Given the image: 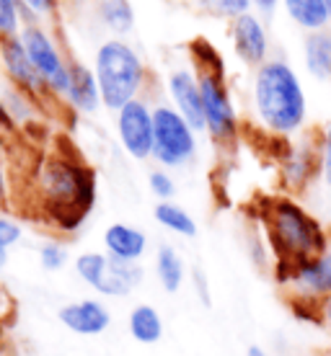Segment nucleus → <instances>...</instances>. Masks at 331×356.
Returning <instances> with one entry per match:
<instances>
[{
  "mask_svg": "<svg viewBox=\"0 0 331 356\" xmlns=\"http://www.w3.org/2000/svg\"><path fill=\"white\" fill-rule=\"evenodd\" d=\"M261 222L267 232L269 250L275 253V261L285 264H300V261L316 259L331 245V235L326 232L314 214L298 202L279 196L269 199L261 209Z\"/></svg>",
  "mask_w": 331,
  "mask_h": 356,
  "instance_id": "nucleus-1",
  "label": "nucleus"
},
{
  "mask_svg": "<svg viewBox=\"0 0 331 356\" xmlns=\"http://www.w3.org/2000/svg\"><path fill=\"white\" fill-rule=\"evenodd\" d=\"M254 106L269 132L287 137L303 129L308 101L298 72L285 60H267L254 78Z\"/></svg>",
  "mask_w": 331,
  "mask_h": 356,
  "instance_id": "nucleus-2",
  "label": "nucleus"
},
{
  "mask_svg": "<svg viewBox=\"0 0 331 356\" xmlns=\"http://www.w3.org/2000/svg\"><path fill=\"white\" fill-rule=\"evenodd\" d=\"M45 207L54 222L65 230H75L86 220L93 204V176L91 170L68 161H49L39 173Z\"/></svg>",
  "mask_w": 331,
  "mask_h": 356,
  "instance_id": "nucleus-3",
  "label": "nucleus"
},
{
  "mask_svg": "<svg viewBox=\"0 0 331 356\" xmlns=\"http://www.w3.org/2000/svg\"><path fill=\"white\" fill-rule=\"evenodd\" d=\"M96 81H99L104 104L122 111L127 104H132V96L140 88L143 65L127 44L107 42L96 54Z\"/></svg>",
  "mask_w": 331,
  "mask_h": 356,
  "instance_id": "nucleus-4",
  "label": "nucleus"
},
{
  "mask_svg": "<svg viewBox=\"0 0 331 356\" xmlns=\"http://www.w3.org/2000/svg\"><path fill=\"white\" fill-rule=\"evenodd\" d=\"M75 268H78V276L86 284L109 294V297L127 294L143 279V268L140 266L104 256V253H83L81 259L75 261Z\"/></svg>",
  "mask_w": 331,
  "mask_h": 356,
  "instance_id": "nucleus-5",
  "label": "nucleus"
},
{
  "mask_svg": "<svg viewBox=\"0 0 331 356\" xmlns=\"http://www.w3.org/2000/svg\"><path fill=\"white\" fill-rule=\"evenodd\" d=\"M153 132H155V145L153 155L158 163L166 165H181L194 155V129L187 124V119L174 111V108H155L153 114Z\"/></svg>",
  "mask_w": 331,
  "mask_h": 356,
  "instance_id": "nucleus-6",
  "label": "nucleus"
},
{
  "mask_svg": "<svg viewBox=\"0 0 331 356\" xmlns=\"http://www.w3.org/2000/svg\"><path fill=\"white\" fill-rule=\"evenodd\" d=\"M199 90H202V104H205V122L207 129L215 140H231L236 134V111H233L231 96L225 88L223 78L202 72L199 78Z\"/></svg>",
  "mask_w": 331,
  "mask_h": 356,
  "instance_id": "nucleus-7",
  "label": "nucleus"
},
{
  "mask_svg": "<svg viewBox=\"0 0 331 356\" xmlns=\"http://www.w3.org/2000/svg\"><path fill=\"white\" fill-rule=\"evenodd\" d=\"M21 42L26 47L29 60L34 63L39 75L47 81V86L54 88L57 93H68V88H70V67L63 65L60 54L54 52L52 42L39 29H26L24 36H21Z\"/></svg>",
  "mask_w": 331,
  "mask_h": 356,
  "instance_id": "nucleus-8",
  "label": "nucleus"
},
{
  "mask_svg": "<svg viewBox=\"0 0 331 356\" xmlns=\"http://www.w3.org/2000/svg\"><path fill=\"white\" fill-rule=\"evenodd\" d=\"M321 176V132L316 140L293 145L282 158V178L290 191H303Z\"/></svg>",
  "mask_w": 331,
  "mask_h": 356,
  "instance_id": "nucleus-9",
  "label": "nucleus"
},
{
  "mask_svg": "<svg viewBox=\"0 0 331 356\" xmlns=\"http://www.w3.org/2000/svg\"><path fill=\"white\" fill-rule=\"evenodd\" d=\"M119 137L125 150L137 161H145L148 155H153L155 132H153V114L145 108V104L132 101L119 111Z\"/></svg>",
  "mask_w": 331,
  "mask_h": 356,
  "instance_id": "nucleus-10",
  "label": "nucleus"
},
{
  "mask_svg": "<svg viewBox=\"0 0 331 356\" xmlns=\"http://www.w3.org/2000/svg\"><path fill=\"white\" fill-rule=\"evenodd\" d=\"M285 289L287 294L311 297L318 302L331 297V245L323 250L321 256L295 264Z\"/></svg>",
  "mask_w": 331,
  "mask_h": 356,
  "instance_id": "nucleus-11",
  "label": "nucleus"
},
{
  "mask_svg": "<svg viewBox=\"0 0 331 356\" xmlns=\"http://www.w3.org/2000/svg\"><path fill=\"white\" fill-rule=\"evenodd\" d=\"M171 96L179 106V114L187 119V124L199 132L207 129L205 122V104H202V90H199V81H194V75L187 70H179L171 75Z\"/></svg>",
  "mask_w": 331,
  "mask_h": 356,
  "instance_id": "nucleus-12",
  "label": "nucleus"
},
{
  "mask_svg": "<svg viewBox=\"0 0 331 356\" xmlns=\"http://www.w3.org/2000/svg\"><path fill=\"white\" fill-rule=\"evenodd\" d=\"M233 44H236V52L246 65H259L261 67L267 63V31L259 24V18H254L251 13L236 18V24H233Z\"/></svg>",
  "mask_w": 331,
  "mask_h": 356,
  "instance_id": "nucleus-13",
  "label": "nucleus"
},
{
  "mask_svg": "<svg viewBox=\"0 0 331 356\" xmlns=\"http://www.w3.org/2000/svg\"><path fill=\"white\" fill-rule=\"evenodd\" d=\"M60 321L65 328H70L78 336H99L109 328V310L96 300H83V302L65 305L60 310Z\"/></svg>",
  "mask_w": 331,
  "mask_h": 356,
  "instance_id": "nucleus-14",
  "label": "nucleus"
},
{
  "mask_svg": "<svg viewBox=\"0 0 331 356\" xmlns=\"http://www.w3.org/2000/svg\"><path fill=\"white\" fill-rule=\"evenodd\" d=\"M3 63H6L8 75L21 88L31 90V93H39V90L45 88L47 81L39 75L34 63L29 60L26 47H24L21 39H6V44H3Z\"/></svg>",
  "mask_w": 331,
  "mask_h": 356,
  "instance_id": "nucleus-15",
  "label": "nucleus"
},
{
  "mask_svg": "<svg viewBox=\"0 0 331 356\" xmlns=\"http://www.w3.org/2000/svg\"><path fill=\"white\" fill-rule=\"evenodd\" d=\"M104 243H107V250L111 259L127 261V264H134L145 253V245H148V238H145L140 230L134 227H127V225H111L104 235Z\"/></svg>",
  "mask_w": 331,
  "mask_h": 356,
  "instance_id": "nucleus-16",
  "label": "nucleus"
},
{
  "mask_svg": "<svg viewBox=\"0 0 331 356\" xmlns=\"http://www.w3.org/2000/svg\"><path fill=\"white\" fill-rule=\"evenodd\" d=\"M305 70L316 81H331V31H311L303 42Z\"/></svg>",
  "mask_w": 331,
  "mask_h": 356,
  "instance_id": "nucleus-17",
  "label": "nucleus"
},
{
  "mask_svg": "<svg viewBox=\"0 0 331 356\" xmlns=\"http://www.w3.org/2000/svg\"><path fill=\"white\" fill-rule=\"evenodd\" d=\"M99 81L96 75L83 67V65H70V88H68V98H70L81 111H93L99 106Z\"/></svg>",
  "mask_w": 331,
  "mask_h": 356,
  "instance_id": "nucleus-18",
  "label": "nucleus"
},
{
  "mask_svg": "<svg viewBox=\"0 0 331 356\" xmlns=\"http://www.w3.org/2000/svg\"><path fill=\"white\" fill-rule=\"evenodd\" d=\"M285 8L298 26L308 31H323L331 21L326 0H285Z\"/></svg>",
  "mask_w": 331,
  "mask_h": 356,
  "instance_id": "nucleus-19",
  "label": "nucleus"
},
{
  "mask_svg": "<svg viewBox=\"0 0 331 356\" xmlns=\"http://www.w3.org/2000/svg\"><path fill=\"white\" fill-rule=\"evenodd\" d=\"M130 333L140 343H155L163 336V321L153 305H137L130 312Z\"/></svg>",
  "mask_w": 331,
  "mask_h": 356,
  "instance_id": "nucleus-20",
  "label": "nucleus"
},
{
  "mask_svg": "<svg viewBox=\"0 0 331 356\" xmlns=\"http://www.w3.org/2000/svg\"><path fill=\"white\" fill-rule=\"evenodd\" d=\"M155 271H158V282L163 284L166 292H179L181 284H184V276H187V268H184V261L171 245H161L158 248V256H155Z\"/></svg>",
  "mask_w": 331,
  "mask_h": 356,
  "instance_id": "nucleus-21",
  "label": "nucleus"
},
{
  "mask_svg": "<svg viewBox=\"0 0 331 356\" xmlns=\"http://www.w3.org/2000/svg\"><path fill=\"white\" fill-rule=\"evenodd\" d=\"M155 220L166 227V230L176 232V235H184V238H194L197 235V222L187 214V209L171 204V202H163V204L155 207Z\"/></svg>",
  "mask_w": 331,
  "mask_h": 356,
  "instance_id": "nucleus-22",
  "label": "nucleus"
},
{
  "mask_svg": "<svg viewBox=\"0 0 331 356\" xmlns=\"http://www.w3.org/2000/svg\"><path fill=\"white\" fill-rule=\"evenodd\" d=\"M101 16L107 26L114 31H130L132 29V8L127 0H101Z\"/></svg>",
  "mask_w": 331,
  "mask_h": 356,
  "instance_id": "nucleus-23",
  "label": "nucleus"
},
{
  "mask_svg": "<svg viewBox=\"0 0 331 356\" xmlns=\"http://www.w3.org/2000/svg\"><path fill=\"white\" fill-rule=\"evenodd\" d=\"M192 52H194V57L199 60V65L205 67V72L223 78V75H225L223 57L213 49V44H207V42H202V39H199V42H194V44H192Z\"/></svg>",
  "mask_w": 331,
  "mask_h": 356,
  "instance_id": "nucleus-24",
  "label": "nucleus"
},
{
  "mask_svg": "<svg viewBox=\"0 0 331 356\" xmlns=\"http://www.w3.org/2000/svg\"><path fill=\"white\" fill-rule=\"evenodd\" d=\"M39 259H42V266H45L47 271H57V268L65 266L68 253L63 250V245H57V243H47V245H42V250H39Z\"/></svg>",
  "mask_w": 331,
  "mask_h": 356,
  "instance_id": "nucleus-25",
  "label": "nucleus"
},
{
  "mask_svg": "<svg viewBox=\"0 0 331 356\" xmlns=\"http://www.w3.org/2000/svg\"><path fill=\"white\" fill-rule=\"evenodd\" d=\"M321 178L331 188V122L321 129Z\"/></svg>",
  "mask_w": 331,
  "mask_h": 356,
  "instance_id": "nucleus-26",
  "label": "nucleus"
},
{
  "mask_svg": "<svg viewBox=\"0 0 331 356\" xmlns=\"http://www.w3.org/2000/svg\"><path fill=\"white\" fill-rule=\"evenodd\" d=\"M13 31H16V3L0 0V34H13Z\"/></svg>",
  "mask_w": 331,
  "mask_h": 356,
  "instance_id": "nucleus-27",
  "label": "nucleus"
},
{
  "mask_svg": "<svg viewBox=\"0 0 331 356\" xmlns=\"http://www.w3.org/2000/svg\"><path fill=\"white\" fill-rule=\"evenodd\" d=\"M213 6H215L220 13H225V16H246L249 13V6L251 0H213Z\"/></svg>",
  "mask_w": 331,
  "mask_h": 356,
  "instance_id": "nucleus-28",
  "label": "nucleus"
},
{
  "mask_svg": "<svg viewBox=\"0 0 331 356\" xmlns=\"http://www.w3.org/2000/svg\"><path fill=\"white\" fill-rule=\"evenodd\" d=\"M151 188L155 196H161V199H171L174 196V181H171L166 173H161V170H155L151 176Z\"/></svg>",
  "mask_w": 331,
  "mask_h": 356,
  "instance_id": "nucleus-29",
  "label": "nucleus"
},
{
  "mask_svg": "<svg viewBox=\"0 0 331 356\" xmlns=\"http://www.w3.org/2000/svg\"><path fill=\"white\" fill-rule=\"evenodd\" d=\"M21 238V230H18V225L8 222V220H3L0 217V248H8L13 243Z\"/></svg>",
  "mask_w": 331,
  "mask_h": 356,
  "instance_id": "nucleus-30",
  "label": "nucleus"
},
{
  "mask_svg": "<svg viewBox=\"0 0 331 356\" xmlns=\"http://www.w3.org/2000/svg\"><path fill=\"white\" fill-rule=\"evenodd\" d=\"M192 282H194V286H197L199 300H202L205 305H210V286H207V279H205V274H202L199 268H194V271H192Z\"/></svg>",
  "mask_w": 331,
  "mask_h": 356,
  "instance_id": "nucleus-31",
  "label": "nucleus"
},
{
  "mask_svg": "<svg viewBox=\"0 0 331 356\" xmlns=\"http://www.w3.org/2000/svg\"><path fill=\"white\" fill-rule=\"evenodd\" d=\"M24 3H26L34 13H49L54 6V0H24Z\"/></svg>",
  "mask_w": 331,
  "mask_h": 356,
  "instance_id": "nucleus-32",
  "label": "nucleus"
},
{
  "mask_svg": "<svg viewBox=\"0 0 331 356\" xmlns=\"http://www.w3.org/2000/svg\"><path fill=\"white\" fill-rule=\"evenodd\" d=\"M321 323H323V328L331 333V297L321 300Z\"/></svg>",
  "mask_w": 331,
  "mask_h": 356,
  "instance_id": "nucleus-33",
  "label": "nucleus"
},
{
  "mask_svg": "<svg viewBox=\"0 0 331 356\" xmlns=\"http://www.w3.org/2000/svg\"><path fill=\"white\" fill-rule=\"evenodd\" d=\"M256 6H259V10H264V13H272L275 10V6H277V0H254Z\"/></svg>",
  "mask_w": 331,
  "mask_h": 356,
  "instance_id": "nucleus-34",
  "label": "nucleus"
},
{
  "mask_svg": "<svg viewBox=\"0 0 331 356\" xmlns=\"http://www.w3.org/2000/svg\"><path fill=\"white\" fill-rule=\"evenodd\" d=\"M246 356H269V354L264 351V348H259V346H251L249 354H246Z\"/></svg>",
  "mask_w": 331,
  "mask_h": 356,
  "instance_id": "nucleus-35",
  "label": "nucleus"
},
{
  "mask_svg": "<svg viewBox=\"0 0 331 356\" xmlns=\"http://www.w3.org/2000/svg\"><path fill=\"white\" fill-rule=\"evenodd\" d=\"M6 259H8V256H6V248H0V268L6 266Z\"/></svg>",
  "mask_w": 331,
  "mask_h": 356,
  "instance_id": "nucleus-36",
  "label": "nucleus"
},
{
  "mask_svg": "<svg viewBox=\"0 0 331 356\" xmlns=\"http://www.w3.org/2000/svg\"><path fill=\"white\" fill-rule=\"evenodd\" d=\"M3 194H6V184H3V173H0V202H3Z\"/></svg>",
  "mask_w": 331,
  "mask_h": 356,
  "instance_id": "nucleus-37",
  "label": "nucleus"
},
{
  "mask_svg": "<svg viewBox=\"0 0 331 356\" xmlns=\"http://www.w3.org/2000/svg\"><path fill=\"white\" fill-rule=\"evenodd\" d=\"M326 8H329V16H331V0H326Z\"/></svg>",
  "mask_w": 331,
  "mask_h": 356,
  "instance_id": "nucleus-38",
  "label": "nucleus"
}]
</instances>
